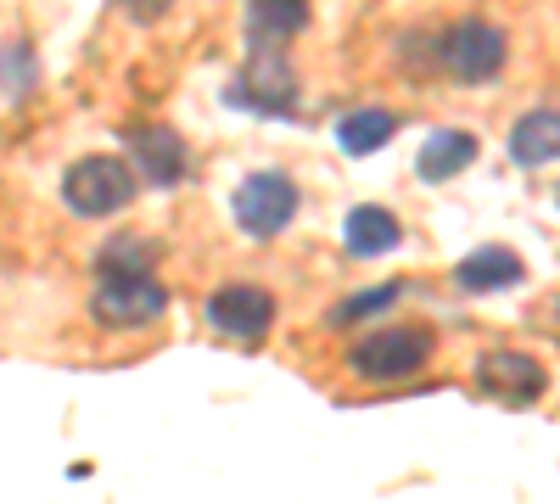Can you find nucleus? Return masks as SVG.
Listing matches in <instances>:
<instances>
[{
	"instance_id": "obj_19",
	"label": "nucleus",
	"mask_w": 560,
	"mask_h": 504,
	"mask_svg": "<svg viewBox=\"0 0 560 504\" xmlns=\"http://www.w3.org/2000/svg\"><path fill=\"white\" fill-rule=\"evenodd\" d=\"M168 7H174V0H118V12H124L129 23H140V28L158 23V17H168Z\"/></svg>"
},
{
	"instance_id": "obj_9",
	"label": "nucleus",
	"mask_w": 560,
	"mask_h": 504,
	"mask_svg": "<svg viewBox=\"0 0 560 504\" xmlns=\"http://www.w3.org/2000/svg\"><path fill=\"white\" fill-rule=\"evenodd\" d=\"M477 387H482L488 398L510 403V409H522V403H538V398H544L549 376H544V364L527 359V353H488V359L477 364Z\"/></svg>"
},
{
	"instance_id": "obj_7",
	"label": "nucleus",
	"mask_w": 560,
	"mask_h": 504,
	"mask_svg": "<svg viewBox=\"0 0 560 504\" xmlns=\"http://www.w3.org/2000/svg\"><path fill=\"white\" fill-rule=\"evenodd\" d=\"M124 146H129V168L140 174V186L168 191V186H179V179L191 174V152H185V141L168 124H129Z\"/></svg>"
},
{
	"instance_id": "obj_18",
	"label": "nucleus",
	"mask_w": 560,
	"mask_h": 504,
	"mask_svg": "<svg viewBox=\"0 0 560 504\" xmlns=\"http://www.w3.org/2000/svg\"><path fill=\"white\" fill-rule=\"evenodd\" d=\"M28 84H34V51L28 45H0V96L18 102L28 96Z\"/></svg>"
},
{
	"instance_id": "obj_8",
	"label": "nucleus",
	"mask_w": 560,
	"mask_h": 504,
	"mask_svg": "<svg viewBox=\"0 0 560 504\" xmlns=\"http://www.w3.org/2000/svg\"><path fill=\"white\" fill-rule=\"evenodd\" d=\"M202 314H208V326L230 342H264L275 331V297L264 286H247V281L219 286Z\"/></svg>"
},
{
	"instance_id": "obj_5",
	"label": "nucleus",
	"mask_w": 560,
	"mask_h": 504,
	"mask_svg": "<svg viewBox=\"0 0 560 504\" xmlns=\"http://www.w3.org/2000/svg\"><path fill=\"white\" fill-rule=\"evenodd\" d=\"M427 359H432V331L427 326H382L364 342H353L348 371L359 382H404L415 371H427Z\"/></svg>"
},
{
	"instance_id": "obj_10",
	"label": "nucleus",
	"mask_w": 560,
	"mask_h": 504,
	"mask_svg": "<svg viewBox=\"0 0 560 504\" xmlns=\"http://www.w3.org/2000/svg\"><path fill=\"white\" fill-rule=\"evenodd\" d=\"M454 281L465 292H510V286L527 281V263H522V253H510V247H477V253L459 258Z\"/></svg>"
},
{
	"instance_id": "obj_2",
	"label": "nucleus",
	"mask_w": 560,
	"mask_h": 504,
	"mask_svg": "<svg viewBox=\"0 0 560 504\" xmlns=\"http://www.w3.org/2000/svg\"><path fill=\"white\" fill-rule=\"evenodd\" d=\"M432 62H438L454 84H488V79H499L504 62H510V39H504V28L488 23V17H459V23H448V28L432 39Z\"/></svg>"
},
{
	"instance_id": "obj_20",
	"label": "nucleus",
	"mask_w": 560,
	"mask_h": 504,
	"mask_svg": "<svg viewBox=\"0 0 560 504\" xmlns=\"http://www.w3.org/2000/svg\"><path fill=\"white\" fill-rule=\"evenodd\" d=\"M555 319H560V303H555Z\"/></svg>"
},
{
	"instance_id": "obj_11",
	"label": "nucleus",
	"mask_w": 560,
	"mask_h": 504,
	"mask_svg": "<svg viewBox=\"0 0 560 504\" xmlns=\"http://www.w3.org/2000/svg\"><path fill=\"white\" fill-rule=\"evenodd\" d=\"M477 134L471 129H438V134H427V146H420V157H415V174L427 179V186H443V179H454V174H465L477 163Z\"/></svg>"
},
{
	"instance_id": "obj_15",
	"label": "nucleus",
	"mask_w": 560,
	"mask_h": 504,
	"mask_svg": "<svg viewBox=\"0 0 560 504\" xmlns=\"http://www.w3.org/2000/svg\"><path fill=\"white\" fill-rule=\"evenodd\" d=\"M398 134V118L387 113V107H359V113H348L342 124H337V141H342V152L348 157H370V152H382L387 141Z\"/></svg>"
},
{
	"instance_id": "obj_6",
	"label": "nucleus",
	"mask_w": 560,
	"mask_h": 504,
	"mask_svg": "<svg viewBox=\"0 0 560 504\" xmlns=\"http://www.w3.org/2000/svg\"><path fill=\"white\" fill-rule=\"evenodd\" d=\"M298 186L287 174H275V168H258V174H247L242 186H236V197H230V213H236V224L253 236V242H275L280 231L292 224V213H298Z\"/></svg>"
},
{
	"instance_id": "obj_21",
	"label": "nucleus",
	"mask_w": 560,
	"mask_h": 504,
	"mask_svg": "<svg viewBox=\"0 0 560 504\" xmlns=\"http://www.w3.org/2000/svg\"><path fill=\"white\" fill-rule=\"evenodd\" d=\"M555 197H560V191H555Z\"/></svg>"
},
{
	"instance_id": "obj_16",
	"label": "nucleus",
	"mask_w": 560,
	"mask_h": 504,
	"mask_svg": "<svg viewBox=\"0 0 560 504\" xmlns=\"http://www.w3.org/2000/svg\"><path fill=\"white\" fill-rule=\"evenodd\" d=\"M158 258H163V247L147 242V236H113V242L102 247L96 269H102V274H107V269H152Z\"/></svg>"
},
{
	"instance_id": "obj_3",
	"label": "nucleus",
	"mask_w": 560,
	"mask_h": 504,
	"mask_svg": "<svg viewBox=\"0 0 560 504\" xmlns=\"http://www.w3.org/2000/svg\"><path fill=\"white\" fill-rule=\"evenodd\" d=\"M140 191V174L124 163V157H107V152H90L79 163H68L62 174V202L79 213V219H107V213H124Z\"/></svg>"
},
{
	"instance_id": "obj_17",
	"label": "nucleus",
	"mask_w": 560,
	"mask_h": 504,
	"mask_svg": "<svg viewBox=\"0 0 560 504\" xmlns=\"http://www.w3.org/2000/svg\"><path fill=\"white\" fill-rule=\"evenodd\" d=\"M398 297H404V286H370V292H359V297L331 308V326H359V319H370V314H387Z\"/></svg>"
},
{
	"instance_id": "obj_14",
	"label": "nucleus",
	"mask_w": 560,
	"mask_h": 504,
	"mask_svg": "<svg viewBox=\"0 0 560 504\" xmlns=\"http://www.w3.org/2000/svg\"><path fill=\"white\" fill-rule=\"evenodd\" d=\"M308 28V0H247V39H280Z\"/></svg>"
},
{
	"instance_id": "obj_12",
	"label": "nucleus",
	"mask_w": 560,
	"mask_h": 504,
	"mask_svg": "<svg viewBox=\"0 0 560 504\" xmlns=\"http://www.w3.org/2000/svg\"><path fill=\"white\" fill-rule=\"evenodd\" d=\"M342 242H348L353 258H382V253H393V247L404 242V224H398V213H387L382 202H359V208L342 219Z\"/></svg>"
},
{
	"instance_id": "obj_4",
	"label": "nucleus",
	"mask_w": 560,
	"mask_h": 504,
	"mask_svg": "<svg viewBox=\"0 0 560 504\" xmlns=\"http://www.w3.org/2000/svg\"><path fill=\"white\" fill-rule=\"evenodd\" d=\"M163 308H168V292H163V281H152V269H107L96 297H90V314L107 331H140Z\"/></svg>"
},
{
	"instance_id": "obj_1",
	"label": "nucleus",
	"mask_w": 560,
	"mask_h": 504,
	"mask_svg": "<svg viewBox=\"0 0 560 504\" xmlns=\"http://www.w3.org/2000/svg\"><path fill=\"white\" fill-rule=\"evenodd\" d=\"M230 107H247L258 118H292L298 113V68L280 51V39H253L247 68L224 90Z\"/></svg>"
},
{
	"instance_id": "obj_13",
	"label": "nucleus",
	"mask_w": 560,
	"mask_h": 504,
	"mask_svg": "<svg viewBox=\"0 0 560 504\" xmlns=\"http://www.w3.org/2000/svg\"><path fill=\"white\" fill-rule=\"evenodd\" d=\"M510 157H516L522 168L555 163V157H560V113L538 107V113L516 118V129H510Z\"/></svg>"
}]
</instances>
